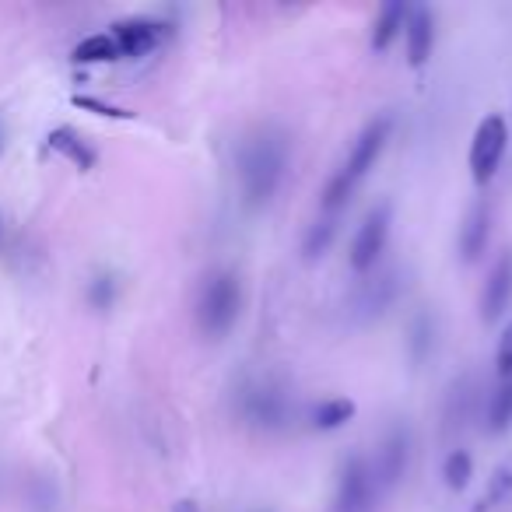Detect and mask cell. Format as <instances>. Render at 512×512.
Instances as JSON below:
<instances>
[{
	"label": "cell",
	"instance_id": "8fae6325",
	"mask_svg": "<svg viewBox=\"0 0 512 512\" xmlns=\"http://www.w3.org/2000/svg\"><path fill=\"white\" fill-rule=\"evenodd\" d=\"M404 36H407V60L414 67H421L432 57V43H435V15L428 8H411L404 22Z\"/></svg>",
	"mask_w": 512,
	"mask_h": 512
},
{
	"label": "cell",
	"instance_id": "30bf717a",
	"mask_svg": "<svg viewBox=\"0 0 512 512\" xmlns=\"http://www.w3.org/2000/svg\"><path fill=\"white\" fill-rule=\"evenodd\" d=\"M512 299V249H505L502 256L495 260L491 267L488 281H484V292H481V320L491 323L505 313Z\"/></svg>",
	"mask_w": 512,
	"mask_h": 512
},
{
	"label": "cell",
	"instance_id": "5bb4252c",
	"mask_svg": "<svg viewBox=\"0 0 512 512\" xmlns=\"http://www.w3.org/2000/svg\"><path fill=\"white\" fill-rule=\"evenodd\" d=\"M407 15H411V4H404V0H390V4H383L376 25H372V50H386V46L404 32Z\"/></svg>",
	"mask_w": 512,
	"mask_h": 512
},
{
	"label": "cell",
	"instance_id": "277c9868",
	"mask_svg": "<svg viewBox=\"0 0 512 512\" xmlns=\"http://www.w3.org/2000/svg\"><path fill=\"white\" fill-rule=\"evenodd\" d=\"M239 411L242 418L253 428H264V432H274V428H285L295 414V404L288 397L285 386L278 383H253L239 393Z\"/></svg>",
	"mask_w": 512,
	"mask_h": 512
},
{
	"label": "cell",
	"instance_id": "ba28073f",
	"mask_svg": "<svg viewBox=\"0 0 512 512\" xmlns=\"http://www.w3.org/2000/svg\"><path fill=\"white\" fill-rule=\"evenodd\" d=\"M407 460H411V435H407V428H393L383 439V446L376 449V460L369 463L376 488H393L404 477Z\"/></svg>",
	"mask_w": 512,
	"mask_h": 512
},
{
	"label": "cell",
	"instance_id": "8992f818",
	"mask_svg": "<svg viewBox=\"0 0 512 512\" xmlns=\"http://www.w3.org/2000/svg\"><path fill=\"white\" fill-rule=\"evenodd\" d=\"M376 481H372V470L365 456H348L341 463V477H337L334 491V509L330 512H372L376 505Z\"/></svg>",
	"mask_w": 512,
	"mask_h": 512
},
{
	"label": "cell",
	"instance_id": "2e32d148",
	"mask_svg": "<svg viewBox=\"0 0 512 512\" xmlns=\"http://www.w3.org/2000/svg\"><path fill=\"white\" fill-rule=\"evenodd\" d=\"M355 400L348 397H330L323 400V404L313 407V428H320V432H334V428L348 425L351 418H355Z\"/></svg>",
	"mask_w": 512,
	"mask_h": 512
},
{
	"label": "cell",
	"instance_id": "9c48e42d",
	"mask_svg": "<svg viewBox=\"0 0 512 512\" xmlns=\"http://www.w3.org/2000/svg\"><path fill=\"white\" fill-rule=\"evenodd\" d=\"M165 32H169V25L155 22V18H123L113 25L109 36H113L120 57H144L162 43Z\"/></svg>",
	"mask_w": 512,
	"mask_h": 512
},
{
	"label": "cell",
	"instance_id": "7402d4cb",
	"mask_svg": "<svg viewBox=\"0 0 512 512\" xmlns=\"http://www.w3.org/2000/svg\"><path fill=\"white\" fill-rule=\"evenodd\" d=\"M432 341H435V323L428 316H418L411 327V351L414 358H425L432 351Z\"/></svg>",
	"mask_w": 512,
	"mask_h": 512
},
{
	"label": "cell",
	"instance_id": "603a6c76",
	"mask_svg": "<svg viewBox=\"0 0 512 512\" xmlns=\"http://www.w3.org/2000/svg\"><path fill=\"white\" fill-rule=\"evenodd\" d=\"M74 106L92 109V113L109 116V120H130V116H134V113H127V109H120V106H109V102H102V99H92V95H74Z\"/></svg>",
	"mask_w": 512,
	"mask_h": 512
},
{
	"label": "cell",
	"instance_id": "5b68a950",
	"mask_svg": "<svg viewBox=\"0 0 512 512\" xmlns=\"http://www.w3.org/2000/svg\"><path fill=\"white\" fill-rule=\"evenodd\" d=\"M505 144H509V127H505L502 116H484L474 130V141H470V176H474L477 186H488L495 179Z\"/></svg>",
	"mask_w": 512,
	"mask_h": 512
},
{
	"label": "cell",
	"instance_id": "e0dca14e",
	"mask_svg": "<svg viewBox=\"0 0 512 512\" xmlns=\"http://www.w3.org/2000/svg\"><path fill=\"white\" fill-rule=\"evenodd\" d=\"M116 57H120V50H116V43H113L109 32L88 36L74 46V60H78V64H106V60H116Z\"/></svg>",
	"mask_w": 512,
	"mask_h": 512
},
{
	"label": "cell",
	"instance_id": "52a82bcc",
	"mask_svg": "<svg viewBox=\"0 0 512 512\" xmlns=\"http://www.w3.org/2000/svg\"><path fill=\"white\" fill-rule=\"evenodd\" d=\"M386 239H390V204H379L365 214L362 228H358L355 242H351V267H355L358 274L372 271L376 260L383 256Z\"/></svg>",
	"mask_w": 512,
	"mask_h": 512
},
{
	"label": "cell",
	"instance_id": "44dd1931",
	"mask_svg": "<svg viewBox=\"0 0 512 512\" xmlns=\"http://www.w3.org/2000/svg\"><path fill=\"white\" fill-rule=\"evenodd\" d=\"M512 491V467H498L495 474H491V481H488V491H484V498H481V509L477 512H484V509H495L498 502H502L505 495Z\"/></svg>",
	"mask_w": 512,
	"mask_h": 512
},
{
	"label": "cell",
	"instance_id": "9a60e30c",
	"mask_svg": "<svg viewBox=\"0 0 512 512\" xmlns=\"http://www.w3.org/2000/svg\"><path fill=\"white\" fill-rule=\"evenodd\" d=\"M50 148L53 151H60V155L67 158V162H74L81 172H88L95 165V151H92V144L85 141V137L78 134L74 127H57L50 134Z\"/></svg>",
	"mask_w": 512,
	"mask_h": 512
},
{
	"label": "cell",
	"instance_id": "ac0fdd59",
	"mask_svg": "<svg viewBox=\"0 0 512 512\" xmlns=\"http://www.w3.org/2000/svg\"><path fill=\"white\" fill-rule=\"evenodd\" d=\"M512 425V379H505L488 404V428L491 432H505Z\"/></svg>",
	"mask_w": 512,
	"mask_h": 512
},
{
	"label": "cell",
	"instance_id": "7c38bea8",
	"mask_svg": "<svg viewBox=\"0 0 512 512\" xmlns=\"http://www.w3.org/2000/svg\"><path fill=\"white\" fill-rule=\"evenodd\" d=\"M397 292H400V281H397V271H390V274H379L376 281H365L362 285V292H358V299H355V309H358V316H379V313H386L390 309V302L397 299Z\"/></svg>",
	"mask_w": 512,
	"mask_h": 512
},
{
	"label": "cell",
	"instance_id": "6da1fadb",
	"mask_svg": "<svg viewBox=\"0 0 512 512\" xmlns=\"http://www.w3.org/2000/svg\"><path fill=\"white\" fill-rule=\"evenodd\" d=\"M288 169V137L278 127H260L239 148V183L249 207H267Z\"/></svg>",
	"mask_w": 512,
	"mask_h": 512
},
{
	"label": "cell",
	"instance_id": "cb8c5ba5",
	"mask_svg": "<svg viewBox=\"0 0 512 512\" xmlns=\"http://www.w3.org/2000/svg\"><path fill=\"white\" fill-rule=\"evenodd\" d=\"M113 295H116V281L113 278H95L92 281V288H88V299H92V306L95 309H109V302H113Z\"/></svg>",
	"mask_w": 512,
	"mask_h": 512
},
{
	"label": "cell",
	"instance_id": "4316f807",
	"mask_svg": "<svg viewBox=\"0 0 512 512\" xmlns=\"http://www.w3.org/2000/svg\"><path fill=\"white\" fill-rule=\"evenodd\" d=\"M0 151H4V127H0Z\"/></svg>",
	"mask_w": 512,
	"mask_h": 512
},
{
	"label": "cell",
	"instance_id": "d4e9b609",
	"mask_svg": "<svg viewBox=\"0 0 512 512\" xmlns=\"http://www.w3.org/2000/svg\"><path fill=\"white\" fill-rule=\"evenodd\" d=\"M495 365H498V376H502V379H512V323L505 327L502 341H498V358H495Z\"/></svg>",
	"mask_w": 512,
	"mask_h": 512
},
{
	"label": "cell",
	"instance_id": "4fadbf2b",
	"mask_svg": "<svg viewBox=\"0 0 512 512\" xmlns=\"http://www.w3.org/2000/svg\"><path fill=\"white\" fill-rule=\"evenodd\" d=\"M488 235H491V207L488 204H474L460 228V253L463 260H477L488 246Z\"/></svg>",
	"mask_w": 512,
	"mask_h": 512
},
{
	"label": "cell",
	"instance_id": "ffe728a7",
	"mask_svg": "<svg viewBox=\"0 0 512 512\" xmlns=\"http://www.w3.org/2000/svg\"><path fill=\"white\" fill-rule=\"evenodd\" d=\"M334 232H337L334 218L316 221V225L306 232V242H302V253H306L309 260H316V256H323V253H327V249H330V242H334Z\"/></svg>",
	"mask_w": 512,
	"mask_h": 512
},
{
	"label": "cell",
	"instance_id": "d6986e66",
	"mask_svg": "<svg viewBox=\"0 0 512 512\" xmlns=\"http://www.w3.org/2000/svg\"><path fill=\"white\" fill-rule=\"evenodd\" d=\"M442 477H446V484L453 491L467 488L470 477H474V460H470L467 449H453V453L446 456V463H442Z\"/></svg>",
	"mask_w": 512,
	"mask_h": 512
},
{
	"label": "cell",
	"instance_id": "7a4b0ae2",
	"mask_svg": "<svg viewBox=\"0 0 512 512\" xmlns=\"http://www.w3.org/2000/svg\"><path fill=\"white\" fill-rule=\"evenodd\" d=\"M386 137H390V116H376V120L365 123L362 134H358L355 144H351L344 165L330 176V183L323 186V207H327V211H337V207L355 193V186L365 179V172H369L372 165H376V158L383 155Z\"/></svg>",
	"mask_w": 512,
	"mask_h": 512
},
{
	"label": "cell",
	"instance_id": "3957f363",
	"mask_svg": "<svg viewBox=\"0 0 512 512\" xmlns=\"http://www.w3.org/2000/svg\"><path fill=\"white\" fill-rule=\"evenodd\" d=\"M242 288L232 271H211L197 292V323L207 337H225L239 320Z\"/></svg>",
	"mask_w": 512,
	"mask_h": 512
},
{
	"label": "cell",
	"instance_id": "484cf974",
	"mask_svg": "<svg viewBox=\"0 0 512 512\" xmlns=\"http://www.w3.org/2000/svg\"><path fill=\"white\" fill-rule=\"evenodd\" d=\"M172 512H200V505L193 502V498H179L176 509H172Z\"/></svg>",
	"mask_w": 512,
	"mask_h": 512
}]
</instances>
